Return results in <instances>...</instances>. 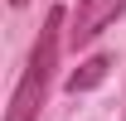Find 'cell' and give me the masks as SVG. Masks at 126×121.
Instances as JSON below:
<instances>
[{
    "label": "cell",
    "mask_w": 126,
    "mask_h": 121,
    "mask_svg": "<svg viewBox=\"0 0 126 121\" xmlns=\"http://www.w3.org/2000/svg\"><path fill=\"white\" fill-rule=\"evenodd\" d=\"M63 5H53L44 15V29L34 39V53L24 63V77H19L15 97H10V111L5 121H39V106H44V92H48V77H53V63H58V44H63Z\"/></svg>",
    "instance_id": "obj_1"
},
{
    "label": "cell",
    "mask_w": 126,
    "mask_h": 121,
    "mask_svg": "<svg viewBox=\"0 0 126 121\" xmlns=\"http://www.w3.org/2000/svg\"><path fill=\"white\" fill-rule=\"evenodd\" d=\"M126 15V0H78V15H73V29H68V44L73 48H87L97 34L116 24Z\"/></svg>",
    "instance_id": "obj_2"
},
{
    "label": "cell",
    "mask_w": 126,
    "mask_h": 121,
    "mask_svg": "<svg viewBox=\"0 0 126 121\" xmlns=\"http://www.w3.org/2000/svg\"><path fill=\"white\" fill-rule=\"evenodd\" d=\"M107 68H111V58H107V53H92L87 63H78V68L68 73V92H73V97H78V92H92L97 82L107 77Z\"/></svg>",
    "instance_id": "obj_3"
},
{
    "label": "cell",
    "mask_w": 126,
    "mask_h": 121,
    "mask_svg": "<svg viewBox=\"0 0 126 121\" xmlns=\"http://www.w3.org/2000/svg\"><path fill=\"white\" fill-rule=\"evenodd\" d=\"M10 5H29V0H10Z\"/></svg>",
    "instance_id": "obj_4"
}]
</instances>
